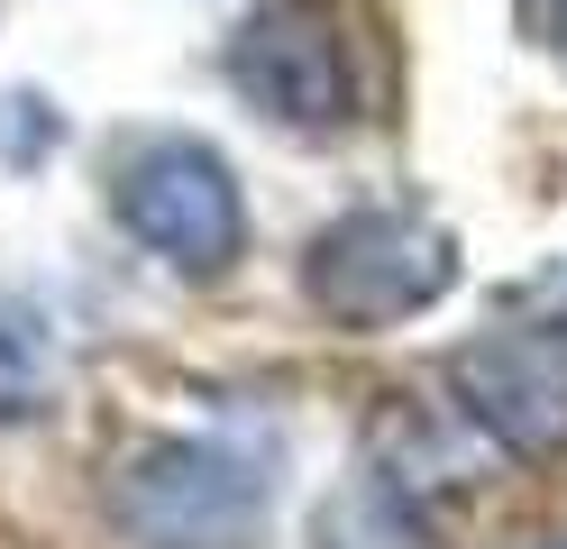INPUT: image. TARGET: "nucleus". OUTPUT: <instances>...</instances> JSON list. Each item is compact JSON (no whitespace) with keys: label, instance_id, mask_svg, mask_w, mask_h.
Listing matches in <instances>:
<instances>
[{"label":"nucleus","instance_id":"f257e3e1","mask_svg":"<svg viewBox=\"0 0 567 549\" xmlns=\"http://www.w3.org/2000/svg\"><path fill=\"white\" fill-rule=\"evenodd\" d=\"M275 486L229 439H147L111 467V531L128 549H266Z\"/></svg>","mask_w":567,"mask_h":549},{"label":"nucleus","instance_id":"f03ea898","mask_svg":"<svg viewBox=\"0 0 567 549\" xmlns=\"http://www.w3.org/2000/svg\"><path fill=\"white\" fill-rule=\"evenodd\" d=\"M457 284V230L403 202H367L339 211L302 256V293L330 329H394L421 321L431 303H449Z\"/></svg>","mask_w":567,"mask_h":549},{"label":"nucleus","instance_id":"7ed1b4c3","mask_svg":"<svg viewBox=\"0 0 567 549\" xmlns=\"http://www.w3.org/2000/svg\"><path fill=\"white\" fill-rule=\"evenodd\" d=\"M111 211H120V230L165 256L174 275H229L238 266V247H247V202H238V174L220 146H202L184 129H165V138H128L120 146V165H111Z\"/></svg>","mask_w":567,"mask_h":549},{"label":"nucleus","instance_id":"20e7f679","mask_svg":"<svg viewBox=\"0 0 567 549\" xmlns=\"http://www.w3.org/2000/svg\"><path fill=\"white\" fill-rule=\"evenodd\" d=\"M229 83L257 120L330 138L358 120V37L330 0H266L229 37Z\"/></svg>","mask_w":567,"mask_h":549},{"label":"nucleus","instance_id":"39448f33","mask_svg":"<svg viewBox=\"0 0 567 549\" xmlns=\"http://www.w3.org/2000/svg\"><path fill=\"white\" fill-rule=\"evenodd\" d=\"M449 394L504 458L558 467L567 458V321H504L449 357Z\"/></svg>","mask_w":567,"mask_h":549},{"label":"nucleus","instance_id":"423d86ee","mask_svg":"<svg viewBox=\"0 0 567 549\" xmlns=\"http://www.w3.org/2000/svg\"><path fill=\"white\" fill-rule=\"evenodd\" d=\"M348 495H358L375 549H412V522H403V504H394V486H384V476H367V486H348ZM321 549H348V512H339V504L321 512Z\"/></svg>","mask_w":567,"mask_h":549},{"label":"nucleus","instance_id":"0eeeda50","mask_svg":"<svg viewBox=\"0 0 567 549\" xmlns=\"http://www.w3.org/2000/svg\"><path fill=\"white\" fill-rule=\"evenodd\" d=\"M549 37H558V55H567V0H549Z\"/></svg>","mask_w":567,"mask_h":549}]
</instances>
